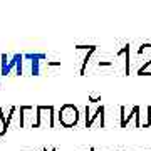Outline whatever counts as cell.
Returning <instances> with one entry per match:
<instances>
[{"label":"cell","instance_id":"1","mask_svg":"<svg viewBox=\"0 0 151 151\" xmlns=\"http://www.w3.org/2000/svg\"><path fill=\"white\" fill-rule=\"evenodd\" d=\"M77 119H79V111L77 108H74L72 104H65L60 108V113H59V121L62 126L65 128H70V126H74L77 123Z\"/></svg>","mask_w":151,"mask_h":151},{"label":"cell","instance_id":"2","mask_svg":"<svg viewBox=\"0 0 151 151\" xmlns=\"http://www.w3.org/2000/svg\"><path fill=\"white\" fill-rule=\"evenodd\" d=\"M37 116H39V121L34 126H42V124H49V128H52V124H54V121H52V113H54V109L50 108H45V106H40V108H37Z\"/></svg>","mask_w":151,"mask_h":151}]
</instances>
